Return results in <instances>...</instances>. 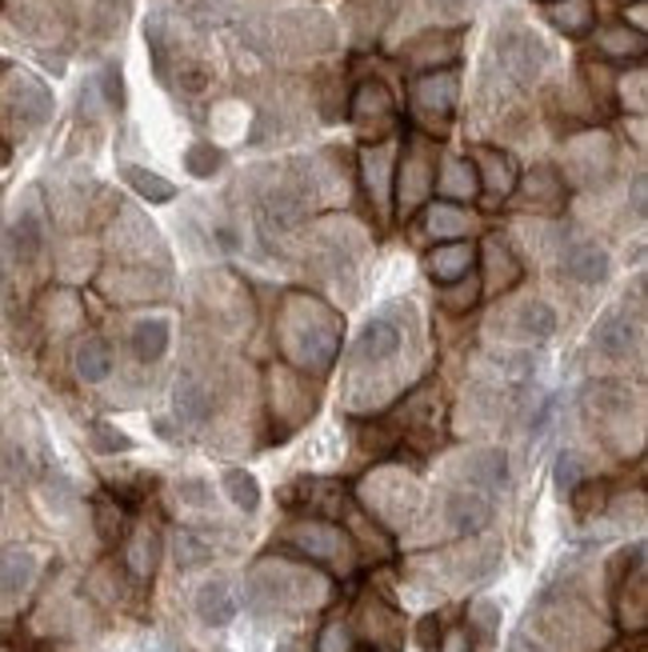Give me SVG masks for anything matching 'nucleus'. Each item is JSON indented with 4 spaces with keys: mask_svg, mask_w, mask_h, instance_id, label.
Here are the masks:
<instances>
[{
    "mask_svg": "<svg viewBox=\"0 0 648 652\" xmlns=\"http://www.w3.org/2000/svg\"><path fill=\"white\" fill-rule=\"evenodd\" d=\"M93 521H96V533H101V540H120L125 536V524H128V516H125V509L113 501V497H96V504H93Z\"/></svg>",
    "mask_w": 648,
    "mask_h": 652,
    "instance_id": "obj_33",
    "label": "nucleus"
},
{
    "mask_svg": "<svg viewBox=\"0 0 648 652\" xmlns=\"http://www.w3.org/2000/svg\"><path fill=\"white\" fill-rule=\"evenodd\" d=\"M360 620H364V629H369L372 641H381V644H393L396 629H401L396 613L389 605H381V601H372V605L360 608Z\"/></svg>",
    "mask_w": 648,
    "mask_h": 652,
    "instance_id": "obj_32",
    "label": "nucleus"
},
{
    "mask_svg": "<svg viewBox=\"0 0 648 652\" xmlns=\"http://www.w3.org/2000/svg\"><path fill=\"white\" fill-rule=\"evenodd\" d=\"M476 296H481V280L468 272V277L444 284V292H440V308H444V313H468V308L476 304Z\"/></svg>",
    "mask_w": 648,
    "mask_h": 652,
    "instance_id": "obj_35",
    "label": "nucleus"
},
{
    "mask_svg": "<svg viewBox=\"0 0 648 652\" xmlns=\"http://www.w3.org/2000/svg\"><path fill=\"white\" fill-rule=\"evenodd\" d=\"M481 260H485V289L488 292H509L517 280H521V260L512 257V248L500 241V236H488L485 241V253H481Z\"/></svg>",
    "mask_w": 648,
    "mask_h": 652,
    "instance_id": "obj_15",
    "label": "nucleus"
},
{
    "mask_svg": "<svg viewBox=\"0 0 648 652\" xmlns=\"http://www.w3.org/2000/svg\"><path fill=\"white\" fill-rule=\"evenodd\" d=\"M597 349L609 357V361H628L637 352V328L628 325L625 316H609L601 328H597Z\"/></svg>",
    "mask_w": 648,
    "mask_h": 652,
    "instance_id": "obj_21",
    "label": "nucleus"
},
{
    "mask_svg": "<svg viewBox=\"0 0 648 652\" xmlns=\"http://www.w3.org/2000/svg\"><path fill=\"white\" fill-rule=\"evenodd\" d=\"M173 400H176V417L185 420V424H205L212 417V393L197 373L176 376Z\"/></svg>",
    "mask_w": 648,
    "mask_h": 652,
    "instance_id": "obj_16",
    "label": "nucleus"
},
{
    "mask_svg": "<svg viewBox=\"0 0 648 652\" xmlns=\"http://www.w3.org/2000/svg\"><path fill=\"white\" fill-rule=\"evenodd\" d=\"M609 268H613V260H609V253H604L601 245H572L565 253V272L577 284H601V280H609Z\"/></svg>",
    "mask_w": 648,
    "mask_h": 652,
    "instance_id": "obj_18",
    "label": "nucleus"
},
{
    "mask_svg": "<svg viewBox=\"0 0 648 652\" xmlns=\"http://www.w3.org/2000/svg\"><path fill=\"white\" fill-rule=\"evenodd\" d=\"M432 193H440L449 205H456V200H473L476 193H481L473 161H468V156H444L437 168V185H432Z\"/></svg>",
    "mask_w": 648,
    "mask_h": 652,
    "instance_id": "obj_14",
    "label": "nucleus"
},
{
    "mask_svg": "<svg viewBox=\"0 0 648 652\" xmlns=\"http://www.w3.org/2000/svg\"><path fill=\"white\" fill-rule=\"evenodd\" d=\"M316 652H352V632H348L345 625H328V629L321 632Z\"/></svg>",
    "mask_w": 648,
    "mask_h": 652,
    "instance_id": "obj_42",
    "label": "nucleus"
},
{
    "mask_svg": "<svg viewBox=\"0 0 648 652\" xmlns=\"http://www.w3.org/2000/svg\"><path fill=\"white\" fill-rule=\"evenodd\" d=\"M420 649H425V652H437L440 649V625H437V617L420 620Z\"/></svg>",
    "mask_w": 648,
    "mask_h": 652,
    "instance_id": "obj_45",
    "label": "nucleus"
},
{
    "mask_svg": "<svg viewBox=\"0 0 648 652\" xmlns=\"http://www.w3.org/2000/svg\"><path fill=\"white\" fill-rule=\"evenodd\" d=\"M425 233L432 241H464V236L473 233V212L461 209V205H449V200H432L429 209H425Z\"/></svg>",
    "mask_w": 648,
    "mask_h": 652,
    "instance_id": "obj_13",
    "label": "nucleus"
},
{
    "mask_svg": "<svg viewBox=\"0 0 648 652\" xmlns=\"http://www.w3.org/2000/svg\"><path fill=\"white\" fill-rule=\"evenodd\" d=\"M224 492H229V501L241 509V513H256L261 509V485H256L253 473H244V468H229L224 473Z\"/></svg>",
    "mask_w": 648,
    "mask_h": 652,
    "instance_id": "obj_28",
    "label": "nucleus"
},
{
    "mask_svg": "<svg viewBox=\"0 0 648 652\" xmlns=\"http://www.w3.org/2000/svg\"><path fill=\"white\" fill-rule=\"evenodd\" d=\"M548 21L565 36H585L597 24V9H592V0H553L548 4Z\"/></svg>",
    "mask_w": 648,
    "mask_h": 652,
    "instance_id": "obj_24",
    "label": "nucleus"
},
{
    "mask_svg": "<svg viewBox=\"0 0 648 652\" xmlns=\"http://www.w3.org/2000/svg\"><path fill=\"white\" fill-rule=\"evenodd\" d=\"M437 652H468V641H464V632H452L449 641H440Z\"/></svg>",
    "mask_w": 648,
    "mask_h": 652,
    "instance_id": "obj_48",
    "label": "nucleus"
},
{
    "mask_svg": "<svg viewBox=\"0 0 648 652\" xmlns=\"http://www.w3.org/2000/svg\"><path fill=\"white\" fill-rule=\"evenodd\" d=\"M36 581V557L28 548H0V593L16 601L33 589Z\"/></svg>",
    "mask_w": 648,
    "mask_h": 652,
    "instance_id": "obj_17",
    "label": "nucleus"
},
{
    "mask_svg": "<svg viewBox=\"0 0 648 652\" xmlns=\"http://www.w3.org/2000/svg\"><path fill=\"white\" fill-rule=\"evenodd\" d=\"M9 161V144H4V140H0V164Z\"/></svg>",
    "mask_w": 648,
    "mask_h": 652,
    "instance_id": "obj_50",
    "label": "nucleus"
},
{
    "mask_svg": "<svg viewBox=\"0 0 648 652\" xmlns=\"http://www.w3.org/2000/svg\"><path fill=\"white\" fill-rule=\"evenodd\" d=\"M173 552H176V569H200V564L212 560V545L200 540L193 528H181V533L173 536Z\"/></svg>",
    "mask_w": 648,
    "mask_h": 652,
    "instance_id": "obj_31",
    "label": "nucleus"
},
{
    "mask_svg": "<svg viewBox=\"0 0 648 652\" xmlns=\"http://www.w3.org/2000/svg\"><path fill=\"white\" fill-rule=\"evenodd\" d=\"M500 60H505V69H509L517 81L529 84V81L541 77L548 53H544V45L536 40V36L512 33V36H505V45H500Z\"/></svg>",
    "mask_w": 648,
    "mask_h": 652,
    "instance_id": "obj_9",
    "label": "nucleus"
},
{
    "mask_svg": "<svg viewBox=\"0 0 648 652\" xmlns=\"http://www.w3.org/2000/svg\"><path fill=\"white\" fill-rule=\"evenodd\" d=\"M360 176H364V193L377 205V212H389L393 205V176H396V144L393 140H377L360 152Z\"/></svg>",
    "mask_w": 648,
    "mask_h": 652,
    "instance_id": "obj_5",
    "label": "nucleus"
},
{
    "mask_svg": "<svg viewBox=\"0 0 648 652\" xmlns=\"http://www.w3.org/2000/svg\"><path fill=\"white\" fill-rule=\"evenodd\" d=\"M604 485H577L572 489V504H577V513H592V509H601L604 504Z\"/></svg>",
    "mask_w": 648,
    "mask_h": 652,
    "instance_id": "obj_43",
    "label": "nucleus"
},
{
    "mask_svg": "<svg viewBox=\"0 0 648 652\" xmlns=\"http://www.w3.org/2000/svg\"><path fill=\"white\" fill-rule=\"evenodd\" d=\"M548 4H553V0H548Z\"/></svg>",
    "mask_w": 648,
    "mask_h": 652,
    "instance_id": "obj_53",
    "label": "nucleus"
},
{
    "mask_svg": "<svg viewBox=\"0 0 648 652\" xmlns=\"http://www.w3.org/2000/svg\"><path fill=\"white\" fill-rule=\"evenodd\" d=\"M105 96H108V105H125V89H120V69H108L105 72Z\"/></svg>",
    "mask_w": 648,
    "mask_h": 652,
    "instance_id": "obj_46",
    "label": "nucleus"
},
{
    "mask_svg": "<svg viewBox=\"0 0 648 652\" xmlns=\"http://www.w3.org/2000/svg\"><path fill=\"white\" fill-rule=\"evenodd\" d=\"M93 449H101V453H125L128 436H125V432H116L113 424H96V429H93Z\"/></svg>",
    "mask_w": 648,
    "mask_h": 652,
    "instance_id": "obj_41",
    "label": "nucleus"
},
{
    "mask_svg": "<svg viewBox=\"0 0 648 652\" xmlns=\"http://www.w3.org/2000/svg\"><path fill=\"white\" fill-rule=\"evenodd\" d=\"M456 93H461V81L452 69H432L425 77H417L413 84V108H417L420 120L429 125H449L452 108H456Z\"/></svg>",
    "mask_w": 648,
    "mask_h": 652,
    "instance_id": "obj_3",
    "label": "nucleus"
},
{
    "mask_svg": "<svg viewBox=\"0 0 648 652\" xmlns=\"http://www.w3.org/2000/svg\"><path fill=\"white\" fill-rule=\"evenodd\" d=\"M169 321H140L137 328H132V352H137V361L140 364H157L169 352Z\"/></svg>",
    "mask_w": 648,
    "mask_h": 652,
    "instance_id": "obj_26",
    "label": "nucleus"
},
{
    "mask_svg": "<svg viewBox=\"0 0 648 652\" xmlns=\"http://www.w3.org/2000/svg\"><path fill=\"white\" fill-rule=\"evenodd\" d=\"M0 652H12V649H9V644H0Z\"/></svg>",
    "mask_w": 648,
    "mask_h": 652,
    "instance_id": "obj_52",
    "label": "nucleus"
},
{
    "mask_svg": "<svg viewBox=\"0 0 648 652\" xmlns=\"http://www.w3.org/2000/svg\"><path fill=\"white\" fill-rule=\"evenodd\" d=\"M157 560H161V536L152 533V528H137L125 548L128 572H132L137 581H149L152 572H157Z\"/></svg>",
    "mask_w": 648,
    "mask_h": 652,
    "instance_id": "obj_22",
    "label": "nucleus"
},
{
    "mask_svg": "<svg viewBox=\"0 0 648 652\" xmlns=\"http://www.w3.org/2000/svg\"><path fill=\"white\" fill-rule=\"evenodd\" d=\"M517 333H521L524 340H548L556 333V313L544 301L521 304V313H517Z\"/></svg>",
    "mask_w": 648,
    "mask_h": 652,
    "instance_id": "obj_27",
    "label": "nucleus"
},
{
    "mask_svg": "<svg viewBox=\"0 0 648 652\" xmlns=\"http://www.w3.org/2000/svg\"><path fill=\"white\" fill-rule=\"evenodd\" d=\"M0 477H9V480L28 477V456H24L16 444H4V449H0Z\"/></svg>",
    "mask_w": 648,
    "mask_h": 652,
    "instance_id": "obj_38",
    "label": "nucleus"
},
{
    "mask_svg": "<svg viewBox=\"0 0 648 652\" xmlns=\"http://www.w3.org/2000/svg\"><path fill=\"white\" fill-rule=\"evenodd\" d=\"M597 48L609 60H640L645 57V33H633L628 24H609L597 33Z\"/></svg>",
    "mask_w": 648,
    "mask_h": 652,
    "instance_id": "obj_23",
    "label": "nucleus"
},
{
    "mask_svg": "<svg viewBox=\"0 0 648 652\" xmlns=\"http://www.w3.org/2000/svg\"><path fill=\"white\" fill-rule=\"evenodd\" d=\"M476 265V245L473 241H444V245H437L425 257V272H429L432 280H437L440 289L444 284H452V280L468 277Z\"/></svg>",
    "mask_w": 648,
    "mask_h": 652,
    "instance_id": "obj_8",
    "label": "nucleus"
},
{
    "mask_svg": "<svg viewBox=\"0 0 648 652\" xmlns=\"http://www.w3.org/2000/svg\"><path fill=\"white\" fill-rule=\"evenodd\" d=\"M40 248H45V229H40V221H36L33 212H24L21 221L12 224V253L21 260H36Z\"/></svg>",
    "mask_w": 648,
    "mask_h": 652,
    "instance_id": "obj_29",
    "label": "nucleus"
},
{
    "mask_svg": "<svg viewBox=\"0 0 648 652\" xmlns=\"http://www.w3.org/2000/svg\"><path fill=\"white\" fill-rule=\"evenodd\" d=\"M352 120L364 137H389L396 129V101L381 81H364L352 96Z\"/></svg>",
    "mask_w": 648,
    "mask_h": 652,
    "instance_id": "obj_4",
    "label": "nucleus"
},
{
    "mask_svg": "<svg viewBox=\"0 0 648 652\" xmlns=\"http://www.w3.org/2000/svg\"><path fill=\"white\" fill-rule=\"evenodd\" d=\"M449 521L456 533H481L493 521V497L481 489H456L449 497Z\"/></svg>",
    "mask_w": 648,
    "mask_h": 652,
    "instance_id": "obj_12",
    "label": "nucleus"
},
{
    "mask_svg": "<svg viewBox=\"0 0 648 652\" xmlns=\"http://www.w3.org/2000/svg\"><path fill=\"white\" fill-rule=\"evenodd\" d=\"M509 480V461L500 449H485V453H476L468 461V489H481V492H493L500 489Z\"/></svg>",
    "mask_w": 648,
    "mask_h": 652,
    "instance_id": "obj_25",
    "label": "nucleus"
},
{
    "mask_svg": "<svg viewBox=\"0 0 648 652\" xmlns=\"http://www.w3.org/2000/svg\"><path fill=\"white\" fill-rule=\"evenodd\" d=\"M176 492H181V501L197 504V509H205V504L212 501V492H209V485H205V480H181V485H176Z\"/></svg>",
    "mask_w": 648,
    "mask_h": 652,
    "instance_id": "obj_44",
    "label": "nucleus"
},
{
    "mask_svg": "<svg viewBox=\"0 0 648 652\" xmlns=\"http://www.w3.org/2000/svg\"><path fill=\"white\" fill-rule=\"evenodd\" d=\"M585 480V468H580V461L572 453H565L560 461H556V489L560 492H572Z\"/></svg>",
    "mask_w": 648,
    "mask_h": 652,
    "instance_id": "obj_39",
    "label": "nucleus"
},
{
    "mask_svg": "<svg viewBox=\"0 0 648 652\" xmlns=\"http://www.w3.org/2000/svg\"><path fill=\"white\" fill-rule=\"evenodd\" d=\"M236 608H241V596L232 589V581L224 577H212L197 589V617L209 625V629H220V625H229L236 617Z\"/></svg>",
    "mask_w": 648,
    "mask_h": 652,
    "instance_id": "obj_11",
    "label": "nucleus"
},
{
    "mask_svg": "<svg viewBox=\"0 0 648 652\" xmlns=\"http://www.w3.org/2000/svg\"><path fill=\"white\" fill-rule=\"evenodd\" d=\"M468 625H473V632L481 641H493V632L500 629V608L493 605V601H481V605H473V613H468Z\"/></svg>",
    "mask_w": 648,
    "mask_h": 652,
    "instance_id": "obj_36",
    "label": "nucleus"
},
{
    "mask_svg": "<svg viewBox=\"0 0 648 652\" xmlns=\"http://www.w3.org/2000/svg\"><path fill=\"white\" fill-rule=\"evenodd\" d=\"M401 340H405V333H401V325H396L393 316H377V321H369V325H364V333H360L357 361L360 364L389 361V357H396V352H401Z\"/></svg>",
    "mask_w": 648,
    "mask_h": 652,
    "instance_id": "obj_10",
    "label": "nucleus"
},
{
    "mask_svg": "<svg viewBox=\"0 0 648 652\" xmlns=\"http://www.w3.org/2000/svg\"><path fill=\"white\" fill-rule=\"evenodd\" d=\"M72 364H77V376H81V381H89V385L105 381V376L113 373V349H108V340L84 337L81 345H77V357H72Z\"/></svg>",
    "mask_w": 648,
    "mask_h": 652,
    "instance_id": "obj_20",
    "label": "nucleus"
},
{
    "mask_svg": "<svg viewBox=\"0 0 648 652\" xmlns=\"http://www.w3.org/2000/svg\"><path fill=\"white\" fill-rule=\"evenodd\" d=\"M432 185H437V149L425 137H413L405 156L396 161V176H393V197L401 205V217L420 209L432 197Z\"/></svg>",
    "mask_w": 648,
    "mask_h": 652,
    "instance_id": "obj_2",
    "label": "nucleus"
},
{
    "mask_svg": "<svg viewBox=\"0 0 648 652\" xmlns=\"http://www.w3.org/2000/svg\"><path fill=\"white\" fill-rule=\"evenodd\" d=\"M616 617H621V629H625V632H645L648 629V581H645V569L633 572V581L621 589Z\"/></svg>",
    "mask_w": 648,
    "mask_h": 652,
    "instance_id": "obj_19",
    "label": "nucleus"
},
{
    "mask_svg": "<svg viewBox=\"0 0 648 652\" xmlns=\"http://www.w3.org/2000/svg\"><path fill=\"white\" fill-rule=\"evenodd\" d=\"M285 545L301 557L328 564L333 572H352L357 564V548L348 540V533L333 521H297L285 528Z\"/></svg>",
    "mask_w": 648,
    "mask_h": 652,
    "instance_id": "obj_1",
    "label": "nucleus"
},
{
    "mask_svg": "<svg viewBox=\"0 0 648 652\" xmlns=\"http://www.w3.org/2000/svg\"><path fill=\"white\" fill-rule=\"evenodd\" d=\"M125 181L132 188H137L140 197L149 200V205H164V200H173L176 197V188L164 181V176H157V173H149V168H140V164H128L125 168Z\"/></svg>",
    "mask_w": 648,
    "mask_h": 652,
    "instance_id": "obj_30",
    "label": "nucleus"
},
{
    "mask_svg": "<svg viewBox=\"0 0 648 652\" xmlns=\"http://www.w3.org/2000/svg\"><path fill=\"white\" fill-rule=\"evenodd\" d=\"M268 212H273L280 224H292V221H301V200L292 197V193H273V197H268Z\"/></svg>",
    "mask_w": 648,
    "mask_h": 652,
    "instance_id": "obj_40",
    "label": "nucleus"
},
{
    "mask_svg": "<svg viewBox=\"0 0 648 652\" xmlns=\"http://www.w3.org/2000/svg\"><path fill=\"white\" fill-rule=\"evenodd\" d=\"M509 652H541V649H536V644L529 641V637H517V641L509 644Z\"/></svg>",
    "mask_w": 648,
    "mask_h": 652,
    "instance_id": "obj_49",
    "label": "nucleus"
},
{
    "mask_svg": "<svg viewBox=\"0 0 648 652\" xmlns=\"http://www.w3.org/2000/svg\"><path fill=\"white\" fill-rule=\"evenodd\" d=\"M188 173L193 176H212L220 168V149H212V144H193L185 156Z\"/></svg>",
    "mask_w": 648,
    "mask_h": 652,
    "instance_id": "obj_37",
    "label": "nucleus"
},
{
    "mask_svg": "<svg viewBox=\"0 0 648 652\" xmlns=\"http://www.w3.org/2000/svg\"><path fill=\"white\" fill-rule=\"evenodd\" d=\"M468 161H473L476 185L485 188L488 197H493V200L512 197V188H517L521 173H517V161H512L509 152H500V149H488V144H481V149L468 152Z\"/></svg>",
    "mask_w": 648,
    "mask_h": 652,
    "instance_id": "obj_7",
    "label": "nucleus"
},
{
    "mask_svg": "<svg viewBox=\"0 0 648 652\" xmlns=\"http://www.w3.org/2000/svg\"><path fill=\"white\" fill-rule=\"evenodd\" d=\"M633 21V33H645L648 28V9H645V0H633L625 9V24Z\"/></svg>",
    "mask_w": 648,
    "mask_h": 652,
    "instance_id": "obj_47",
    "label": "nucleus"
},
{
    "mask_svg": "<svg viewBox=\"0 0 648 652\" xmlns=\"http://www.w3.org/2000/svg\"><path fill=\"white\" fill-rule=\"evenodd\" d=\"M560 193H565V188H560L553 168H536V173L524 181V197H529V205H536V209H556Z\"/></svg>",
    "mask_w": 648,
    "mask_h": 652,
    "instance_id": "obj_34",
    "label": "nucleus"
},
{
    "mask_svg": "<svg viewBox=\"0 0 648 652\" xmlns=\"http://www.w3.org/2000/svg\"><path fill=\"white\" fill-rule=\"evenodd\" d=\"M4 108L12 113L16 125L24 129H36V125H45L48 113H53V93H48L45 84L28 77V72H16L9 84V93H4Z\"/></svg>",
    "mask_w": 648,
    "mask_h": 652,
    "instance_id": "obj_6",
    "label": "nucleus"
},
{
    "mask_svg": "<svg viewBox=\"0 0 648 652\" xmlns=\"http://www.w3.org/2000/svg\"><path fill=\"white\" fill-rule=\"evenodd\" d=\"M280 652H301V649H297V644H289V649H280Z\"/></svg>",
    "mask_w": 648,
    "mask_h": 652,
    "instance_id": "obj_51",
    "label": "nucleus"
}]
</instances>
